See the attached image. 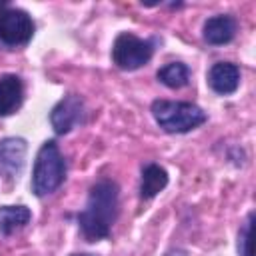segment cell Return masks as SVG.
Segmentation results:
<instances>
[{"instance_id": "obj_1", "label": "cell", "mask_w": 256, "mask_h": 256, "mask_svg": "<svg viewBox=\"0 0 256 256\" xmlns=\"http://www.w3.org/2000/svg\"><path fill=\"white\" fill-rule=\"evenodd\" d=\"M120 212V188L114 180H98L88 194L86 208L78 214V226L88 242H98L110 236Z\"/></svg>"}, {"instance_id": "obj_2", "label": "cell", "mask_w": 256, "mask_h": 256, "mask_svg": "<svg viewBox=\"0 0 256 256\" xmlns=\"http://www.w3.org/2000/svg\"><path fill=\"white\" fill-rule=\"evenodd\" d=\"M66 180V160L54 140H46L34 162L32 170V192L38 198L54 194Z\"/></svg>"}, {"instance_id": "obj_3", "label": "cell", "mask_w": 256, "mask_h": 256, "mask_svg": "<svg viewBox=\"0 0 256 256\" xmlns=\"http://www.w3.org/2000/svg\"><path fill=\"white\" fill-rule=\"evenodd\" d=\"M152 116L156 124L168 134H186L202 126L208 116L206 112L192 102H172V100H154Z\"/></svg>"}, {"instance_id": "obj_4", "label": "cell", "mask_w": 256, "mask_h": 256, "mask_svg": "<svg viewBox=\"0 0 256 256\" xmlns=\"http://www.w3.org/2000/svg\"><path fill=\"white\" fill-rule=\"evenodd\" d=\"M154 54V42L134 36L132 32H122L112 46V62L120 70H138L150 62Z\"/></svg>"}, {"instance_id": "obj_5", "label": "cell", "mask_w": 256, "mask_h": 256, "mask_svg": "<svg viewBox=\"0 0 256 256\" xmlns=\"http://www.w3.org/2000/svg\"><path fill=\"white\" fill-rule=\"evenodd\" d=\"M34 36L32 16L20 8L0 10V44L8 48L26 46Z\"/></svg>"}, {"instance_id": "obj_6", "label": "cell", "mask_w": 256, "mask_h": 256, "mask_svg": "<svg viewBox=\"0 0 256 256\" xmlns=\"http://www.w3.org/2000/svg\"><path fill=\"white\" fill-rule=\"evenodd\" d=\"M84 116V100L78 94L64 96L50 112V124L56 134H68L72 128H76L78 122H82Z\"/></svg>"}, {"instance_id": "obj_7", "label": "cell", "mask_w": 256, "mask_h": 256, "mask_svg": "<svg viewBox=\"0 0 256 256\" xmlns=\"http://www.w3.org/2000/svg\"><path fill=\"white\" fill-rule=\"evenodd\" d=\"M208 86L220 94H234L240 86V68L232 62H216L208 72Z\"/></svg>"}, {"instance_id": "obj_8", "label": "cell", "mask_w": 256, "mask_h": 256, "mask_svg": "<svg viewBox=\"0 0 256 256\" xmlns=\"http://www.w3.org/2000/svg\"><path fill=\"white\" fill-rule=\"evenodd\" d=\"M236 30H238L236 18H232L228 14H218V16H212L204 22L202 36L212 46H224V44L234 40Z\"/></svg>"}, {"instance_id": "obj_9", "label": "cell", "mask_w": 256, "mask_h": 256, "mask_svg": "<svg viewBox=\"0 0 256 256\" xmlns=\"http://www.w3.org/2000/svg\"><path fill=\"white\" fill-rule=\"evenodd\" d=\"M28 144L24 138H4L0 140V170H4L8 176L20 174L24 168Z\"/></svg>"}, {"instance_id": "obj_10", "label": "cell", "mask_w": 256, "mask_h": 256, "mask_svg": "<svg viewBox=\"0 0 256 256\" xmlns=\"http://www.w3.org/2000/svg\"><path fill=\"white\" fill-rule=\"evenodd\" d=\"M24 102V84L16 74L0 76V116L14 114Z\"/></svg>"}, {"instance_id": "obj_11", "label": "cell", "mask_w": 256, "mask_h": 256, "mask_svg": "<svg viewBox=\"0 0 256 256\" xmlns=\"http://www.w3.org/2000/svg\"><path fill=\"white\" fill-rule=\"evenodd\" d=\"M168 186V172L158 164H146L140 178V198L152 200Z\"/></svg>"}, {"instance_id": "obj_12", "label": "cell", "mask_w": 256, "mask_h": 256, "mask_svg": "<svg viewBox=\"0 0 256 256\" xmlns=\"http://www.w3.org/2000/svg\"><path fill=\"white\" fill-rule=\"evenodd\" d=\"M32 220V212L26 206H0V234L10 236L24 228Z\"/></svg>"}, {"instance_id": "obj_13", "label": "cell", "mask_w": 256, "mask_h": 256, "mask_svg": "<svg viewBox=\"0 0 256 256\" xmlns=\"http://www.w3.org/2000/svg\"><path fill=\"white\" fill-rule=\"evenodd\" d=\"M156 76L164 86H168L172 90H178V88H184L190 82V68L182 62H170L164 68H160Z\"/></svg>"}, {"instance_id": "obj_14", "label": "cell", "mask_w": 256, "mask_h": 256, "mask_svg": "<svg viewBox=\"0 0 256 256\" xmlns=\"http://www.w3.org/2000/svg\"><path fill=\"white\" fill-rule=\"evenodd\" d=\"M252 220H254V214L250 212L246 222L242 224L240 232H238V254L240 256H252Z\"/></svg>"}, {"instance_id": "obj_15", "label": "cell", "mask_w": 256, "mask_h": 256, "mask_svg": "<svg viewBox=\"0 0 256 256\" xmlns=\"http://www.w3.org/2000/svg\"><path fill=\"white\" fill-rule=\"evenodd\" d=\"M166 256H186V252H184V250H172V252H168Z\"/></svg>"}, {"instance_id": "obj_16", "label": "cell", "mask_w": 256, "mask_h": 256, "mask_svg": "<svg viewBox=\"0 0 256 256\" xmlns=\"http://www.w3.org/2000/svg\"><path fill=\"white\" fill-rule=\"evenodd\" d=\"M72 256H92V254H72Z\"/></svg>"}]
</instances>
